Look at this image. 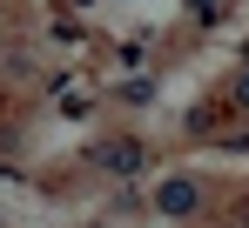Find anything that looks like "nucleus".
Segmentation results:
<instances>
[{"label": "nucleus", "mask_w": 249, "mask_h": 228, "mask_svg": "<svg viewBox=\"0 0 249 228\" xmlns=\"http://www.w3.org/2000/svg\"><path fill=\"white\" fill-rule=\"evenodd\" d=\"M155 208H162V215H196V181L168 175L162 188H155Z\"/></svg>", "instance_id": "f257e3e1"}, {"label": "nucleus", "mask_w": 249, "mask_h": 228, "mask_svg": "<svg viewBox=\"0 0 249 228\" xmlns=\"http://www.w3.org/2000/svg\"><path fill=\"white\" fill-rule=\"evenodd\" d=\"M101 161H108L115 175H135V168H142V148H135V141H128V148H101Z\"/></svg>", "instance_id": "f03ea898"}, {"label": "nucleus", "mask_w": 249, "mask_h": 228, "mask_svg": "<svg viewBox=\"0 0 249 228\" xmlns=\"http://www.w3.org/2000/svg\"><path fill=\"white\" fill-rule=\"evenodd\" d=\"M236 94H243V101H249V74H243V81H236Z\"/></svg>", "instance_id": "7ed1b4c3"}]
</instances>
